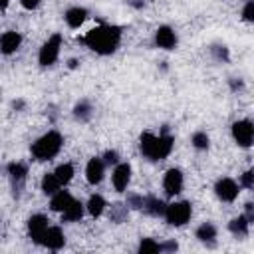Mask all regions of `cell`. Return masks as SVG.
I'll use <instances>...</instances> for the list:
<instances>
[{
	"mask_svg": "<svg viewBox=\"0 0 254 254\" xmlns=\"http://www.w3.org/2000/svg\"><path fill=\"white\" fill-rule=\"evenodd\" d=\"M131 6H135V8H143L145 2H143V0H131Z\"/></svg>",
	"mask_w": 254,
	"mask_h": 254,
	"instance_id": "cell-39",
	"label": "cell"
},
{
	"mask_svg": "<svg viewBox=\"0 0 254 254\" xmlns=\"http://www.w3.org/2000/svg\"><path fill=\"white\" fill-rule=\"evenodd\" d=\"M8 4H10V0H2V10H6V8H8Z\"/></svg>",
	"mask_w": 254,
	"mask_h": 254,
	"instance_id": "cell-41",
	"label": "cell"
},
{
	"mask_svg": "<svg viewBox=\"0 0 254 254\" xmlns=\"http://www.w3.org/2000/svg\"><path fill=\"white\" fill-rule=\"evenodd\" d=\"M77 65H79V60H75V58H71V60L67 62V67H69V69H75Z\"/></svg>",
	"mask_w": 254,
	"mask_h": 254,
	"instance_id": "cell-38",
	"label": "cell"
},
{
	"mask_svg": "<svg viewBox=\"0 0 254 254\" xmlns=\"http://www.w3.org/2000/svg\"><path fill=\"white\" fill-rule=\"evenodd\" d=\"M54 173H56V177L60 179L62 187H65V185L73 179V175H75V171H73V165H71V163H62V165H58Z\"/></svg>",
	"mask_w": 254,
	"mask_h": 254,
	"instance_id": "cell-26",
	"label": "cell"
},
{
	"mask_svg": "<svg viewBox=\"0 0 254 254\" xmlns=\"http://www.w3.org/2000/svg\"><path fill=\"white\" fill-rule=\"evenodd\" d=\"M242 20L244 22H250V24H254V0H248L244 6H242Z\"/></svg>",
	"mask_w": 254,
	"mask_h": 254,
	"instance_id": "cell-30",
	"label": "cell"
},
{
	"mask_svg": "<svg viewBox=\"0 0 254 254\" xmlns=\"http://www.w3.org/2000/svg\"><path fill=\"white\" fill-rule=\"evenodd\" d=\"M190 143H192L194 149H198V151H206L208 145H210V139H208V135H206L204 131H196V133H192Z\"/></svg>",
	"mask_w": 254,
	"mask_h": 254,
	"instance_id": "cell-27",
	"label": "cell"
},
{
	"mask_svg": "<svg viewBox=\"0 0 254 254\" xmlns=\"http://www.w3.org/2000/svg\"><path fill=\"white\" fill-rule=\"evenodd\" d=\"M87 208H85V204L81 202V200H73L71 204H69V208L67 210H64L62 212V218L65 220V222H77V220H81V216H83V212H85Z\"/></svg>",
	"mask_w": 254,
	"mask_h": 254,
	"instance_id": "cell-21",
	"label": "cell"
},
{
	"mask_svg": "<svg viewBox=\"0 0 254 254\" xmlns=\"http://www.w3.org/2000/svg\"><path fill=\"white\" fill-rule=\"evenodd\" d=\"M85 208H87L89 216H93V218H99V216L103 214V210L107 208V202H105V198H103L101 194H91V196L87 198V204H85Z\"/></svg>",
	"mask_w": 254,
	"mask_h": 254,
	"instance_id": "cell-20",
	"label": "cell"
},
{
	"mask_svg": "<svg viewBox=\"0 0 254 254\" xmlns=\"http://www.w3.org/2000/svg\"><path fill=\"white\" fill-rule=\"evenodd\" d=\"M179 250V244L175 240H165L161 242V252H177Z\"/></svg>",
	"mask_w": 254,
	"mask_h": 254,
	"instance_id": "cell-34",
	"label": "cell"
},
{
	"mask_svg": "<svg viewBox=\"0 0 254 254\" xmlns=\"http://www.w3.org/2000/svg\"><path fill=\"white\" fill-rule=\"evenodd\" d=\"M248 228H250V222H248V218L244 216V214H240V216H236V218H232L230 222H228V230L234 234V236H246L248 234Z\"/></svg>",
	"mask_w": 254,
	"mask_h": 254,
	"instance_id": "cell-25",
	"label": "cell"
},
{
	"mask_svg": "<svg viewBox=\"0 0 254 254\" xmlns=\"http://www.w3.org/2000/svg\"><path fill=\"white\" fill-rule=\"evenodd\" d=\"M73 200H75V198H73L67 190H58L56 194H52L50 206H52V210H56V212H64V210L69 208V204H71Z\"/></svg>",
	"mask_w": 254,
	"mask_h": 254,
	"instance_id": "cell-18",
	"label": "cell"
},
{
	"mask_svg": "<svg viewBox=\"0 0 254 254\" xmlns=\"http://www.w3.org/2000/svg\"><path fill=\"white\" fill-rule=\"evenodd\" d=\"M240 187L244 189H254V169H248L240 175Z\"/></svg>",
	"mask_w": 254,
	"mask_h": 254,
	"instance_id": "cell-31",
	"label": "cell"
},
{
	"mask_svg": "<svg viewBox=\"0 0 254 254\" xmlns=\"http://www.w3.org/2000/svg\"><path fill=\"white\" fill-rule=\"evenodd\" d=\"M6 173H8V181H10V189H12V194L14 198H20L22 190H24V185H26V177H28V167L24 163H8L6 165Z\"/></svg>",
	"mask_w": 254,
	"mask_h": 254,
	"instance_id": "cell-6",
	"label": "cell"
},
{
	"mask_svg": "<svg viewBox=\"0 0 254 254\" xmlns=\"http://www.w3.org/2000/svg\"><path fill=\"white\" fill-rule=\"evenodd\" d=\"M91 115H93V105H91L87 99H81V101H77V103L73 105V117H75L77 121L85 123V121L91 119Z\"/></svg>",
	"mask_w": 254,
	"mask_h": 254,
	"instance_id": "cell-24",
	"label": "cell"
},
{
	"mask_svg": "<svg viewBox=\"0 0 254 254\" xmlns=\"http://www.w3.org/2000/svg\"><path fill=\"white\" fill-rule=\"evenodd\" d=\"M143 210H145L147 214H151V216H165L167 202L161 200V198L155 196V194H149V196H145V206H143Z\"/></svg>",
	"mask_w": 254,
	"mask_h": 254,
	"instance_id": "cell-17",
	"label": "cell"
},
{
	"mask_svg": "<svg viewBox=\"0 0 254 254\" xmlns=\"http://www.w3.org/2000/svg\"><path fill=\"white\" fill-rule=\"evenodd\" d=\"M65 244V234L60 226H50L42 238V246H46L48 250H60Z\"/></svg>",
	"mask_w": 254,
	"mask_h": 254,
	"instance_id": "cell-14",
	"label": "cell"
},
{
	"mask_svg": "<svg viewBox=\"0 0 254 254\" xmlns=\"http://www.w3.org/2000/svg\"><path fill=\"white\" fill-rule=\"evenodd\" d=\"M81 42L99 56H111L121 44V28L111 24H99L85 32Z\"/></svg>",
	"mask_w": 254,
	"mask_h": 254,
	"instance_id": "cell-1",
	"label": "cell"
},
{
	"mask_svg": "<svg viewBox=\"0 0 254 254\" xmlns=\"http://www.w3.org/2000/svg\"><path fill=\"white\" fill-rule=\"evenodd\" d=\"M194 236L202 242V244H206V246H214V238H216V226L212 224V222H202L198 228H196V232H194Z\"/></svg>",
	"mask_w": 254,
	"mask_h": 254,
	"instance_id": "cell-19",
	"label": "cell"
},
{
	"mask_svg": "<svg viewBox=\"0 0 254 254\" xmlns=\"http://www.w3.org/2000/svg\"><path fill=\"white\" fill-rule=\"evenodd\" d=\"M230 87L236 91V89H240V87H242V81H240V79H230Z\"/></svg>",
	"mask_w": 254,
	"mask_h": 254,
	"instance_id": "cell-37",
	"label": "cell"
},
{
	"mask_svg": "<svg viewBox=\"0 0 254 254\" xmlns=\"http://www.w3.org/2000/svg\"><path fill=\"white\" fill-rule=\"evenodd\" d=\"M20 4H22V8H26V10H36V8L42 4V0H20Z\"/></svg>",
	"mask_w": 254,
	"mask_h": 254,
	"instance_id": "cell-36",
	"label": "cell"
},
{
	"mask_svg": "<svg viewBox=\"0 0 254 254\" xmlns=\"http://www.w3.org/2000/svg\"><path fill=\"white\" fill-rule=\"evenodd\" d=\"M137 250H139L141 254H155V252H161V244L155 242L153 238H141Z\"/></svg>",
	"mask_w": 254,
	"mask_h": 254,
	"instance_id": "cell-28",
	"label": "cell"
},
{
	"mask_svg": "<svg viewBox=\"0 0 254 254\" xmlns=\"http://www.w3.org/2000/svg\"><path fill=\"white\" fill-rule=\"evenodd\" d=\"M127 216H129V206H127V202H113V204L109 206V220H111V222L121 224V222L127 220Z\"/></svg>",
	"mask_w": 254,
	"mask_h": 254,
	"instance_id": "cell-23",
	"label": "cell"
},
{
	"mask_svg": "<svg viewBox=\"0 0 254 254\" xmlns=\"http://www.w3.org/2000/svg\"><path fill=\"white\" fill-rule=\"evenodd\" d=\"M244 216L248 218L250 224H254V202H246V206H244Z\"/></svg>",
	"mask_w": 254,
	"mask_h": 254,
	"instance_id": "cell-35",
	"label": "cell"
},
{
	"mask_svg": "<svg viewBox=\"0 0 254 254\" xmlns=\"http://www.w3.org/2000/svg\"><path fill=\"white\" fill-rule=\"evenodd\" d=\"M185 185V177L181 169H169L163 177V190L167 192V196H177L183 190Z\"/></svg>",
	"mask_w": 254,
	"mask_h": 254,
	"instance_id": "cell-10",
	"label": "cell"
},
{
	"mask_svg": "<svg viewBox=\"0 0 254 254\" xmlns=\"http://www.w3.org/2000/svg\"><path fill=\"white\" fill-rule=\"evenodd\" d=\"M20 46H22V34H20V32L8 30V32L2 34V38H0V48H2V54H4V56L14 54Z\"/></svg>",
	"mask_w": 254,
	"mask_h": 254,
	"instance_id": "cell-15",
	"label": "cell"
},
{
	"mask_svg": "<svg viewBox=\"0 0 254 254\" xmlns=\"http://www.w3.org/2000/svg\"><path fill=\"white\" fill-rule=\"evenodd\" d=\"M12 107H14V109H22V107H24V101H22V99H18V101H14V103H12Z\"/></svg>",
	"mask_w": 254,
	"mask_h": 254,
	"instance_id": "cell-40",
	"label": "cell"
},
{
	"mask_svg": "<svg viewBox=\"0 0 254 254\" xmlns=\"http://www.w3.org/2000/svg\"><path fill=\"white\" fill-rule=\"evenodd\" d=\"M62 145H64V137L60 131L52 129L48 133H44L42 137H38L32 147H30V153L36 161H50L54 159L60 151H62Z\"/></svg>",
	"mask_w": 254,
	"mask_h": 254,
	"instance_id": "cell-3",
	"label": "cell"
},
{
	"mask_svg": "<svg viewBox=\"0 0 254 254\" xmlns=\"http://www.w3.org/2000/svg\"><path fill=\"white\" fill-rule=\"evenodd\" d=\"M105 161L103 157H93L87 161L85 165V179L89 185H99L103 181V175H105Z\"/></svg>",
	"mask_w": 254,
	"mask_h": 254,
	"instance_id": "cell-12",
	"label": "cell"
},
{
	"mask_svg": "<svg viewBox=\"0 0 254 254\" xmlns=\"http://www.w3.org/2000/svg\"><path fill=\"white\" fill-rule=\"evenodd\" d=\"M127 206L133 208V210H143L145 206V196L143 194H137V192H127Z\"/></svg>",
	"mask_w": 254,
	"mask_h": 254,
	"instance_id": "cell-29",
	"label": "cell"
},
{
	"mask_svg": "<svg viewBox=\"0 0 254 254\" xmlns=\"http://www.w3.org/2000/svg\"><path fill=\"white\" fill-rule=\"evenodd\" d=\"M103 161H105V165H119V153L117 151H113V149H109V151H105L103 153Z\"/></svg>",
	"mask_w": 254,
	"mask_h": 254,
	"instance_id": "cell-33",
	"label": "cell"
},
{
	"mask_svg": "<svg viewBox=\"0 0 254 254\" xmlns=\"http://www.w3.org/2000/svg\"><path fill=\"white\" fill-rule=\"evenodd\" d=\"M48 222H50V220H48V216H44V214H32V216L28 218V236H30V240H32L34 244H40V246H42V238H44L46 230L50 228Z\"/></svg>",
	"mask_w": 254,
	"mask_h": 254,
	"instance_id": "cell-9",
	"label": "cell"
},
{
	"mask_svg": "<svg viewBox=\"0 0 254 254\" xmlns=\"http://www.w3.org/2000/svg\"><path fill=\"white\" fill-rule=\"evenodd\" d=\"M210 54H212L214 60H218V62H226V60H228V48H226V46H212V48H210Z\"/></svg>",
	"mask_w": 254,
	"mask_h": 254,
	"instance_id": "cell-32",
	"label": "cell"
},
{
	"mask_svg": "<svg viewBox=\"0 0 254 254\" xmlns=\"http://www.w3.org/2000/svg\"><path fill=\"white\" fill-rule=\"evenodd\" d=\"M177 32L171 26H159L155 30V46L163 48V50H175L177 48Z\"/></svg>",
	"mask_w": 254,
	"mask_h": 254,
	"instance_id": "cell-11",
	"label": "cell"
},
{
	"mask_svg": "<svg viewBox=\"0 0 254 254\" xmlns=\"http://www.w3.org/2000/svg\"><path fill=\"white\" fill-rule=\"evenodd\" d=\"M240 192V185L234 181V179H228V177H222L214 183V194L222 200V202H232L236 200Z\"/></svg>",
	"mask_w": 254,
	"mask_h": 254,
	"instance_id": "cell-8",
	"label": "cell"
},
{
	"mask_svg": "<svg viewBox=\"0 0 254 254\" xmlns=\"http://www.w3.org/2000/svg\"><path fill=\"white\" fill-rule=\"evenodd\" d=\"M111 181H113V187H115L117 192H125V189H127L129 183H131V165H129V163H119V165H115L113 175H111Z\"/></svg>",
	"mask_w": 254,
	"mask_h": 254,
	"instance_id": "cell-13",
	"label": "cell"
},
{
	"mask_svg": "<svg viewBox=\"0 0 254 254\" xmlns=\"http://www.w3.org/2000/svg\"><path fill=\"white\" fill-rule=\"evenodd\" d=\"M175 147V137L167 133V125L163 127L161 135H153V133H143L139 137V151L143 157H147L149 161H163L171 155Z\"/></svg>",
	"mask_w": 254,
	"mask_h": 254,
	"instance_id": "cell-2",
	"label": "cell"
},
{
	"mask_svg": "<svg viewBox=\"0 0 254 254\" xmlns=\"http://www.w3.org/2000/svg\"><path fill=\"white\" fill-rule=\"evenodd\" d=\"M64 18H65V24H67L69 28L77 30V28L87 20V10H85V8H81V6H71V8H67V10H65Z\"/></svg>",
	"mask_w": 254,
	"mask_h": 254,
	"instance_id": "cell-16",
	"label": "cell"
},
{
	"mask_svg": "<svg viewBox=\"0 0 254 254\" xmlns=\"http://www.w3.org/2000/svg\"><path fill=\"white\" fill-rule=\"evenodd\" d=\"M230 133L238 147H242V149L252 147V143H254V123L252 121H248V119L234 121L230 127Z\"/></svg>",
	"mask_w": 254,
	"mask_h": 254,
	"instance_id": "cell-7",
	"label": "cell"
},
{
	"mask_svg": "<svg viewBox=\"0 0 254 254\" xmlns=\"http://www.w3.org/2000/svg\"><path fill=\"white\" fill-rule=\"evenodd\" d=\"M40 187H42V192L44 194H56L60 189H62V183H60V179L56 177V173H46L44 177H42V183H40Z\"/></svg>",
	"mask_w": 254,
	"mask_h": 254,
	"instance_id": "cell-22",
	"label": "cell"
},
{
	"mask_svg": "<svg viewBox=\"0 0 254 254\" xmlns=\"http://www.w3.org/2000/svg\"><path fill=\"white\" fill-rule=\"evenodd\" d=\"M190 214H192L190 202H189V200H177V202L167 204L165 220H167V224H171V226H185V224L190 220Z\"/></svg>",
	"mask_w": 254,
	"mask_h": 254,
	"instance_id": "cell-4",
	"label": "cell"
},
{
	"mask_svg": "<svg viewBox=\"0 0 254 254\" xmlns=\"http://www.w3.org/2000/svg\"><path fill=\"white\" fill-rule=\"evenodd\" d=\"M62 34H52L40 48V54H38V62L42 67H48V65H54L58 56H60V48H62Z\"/></svg>",
	"mask_w": 254,
	"mask_h": 254,
	"instance_id": "cell-5",
	"label": "cell"
}]
</instances>
